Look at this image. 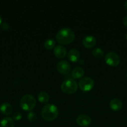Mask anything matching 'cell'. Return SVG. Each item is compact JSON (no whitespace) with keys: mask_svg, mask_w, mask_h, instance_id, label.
<instances>
[{"mask_svg":"<svg viewBox=\"0 0 127 127\" xmlns=\"http://www.w3.org/2000/svg\"><path fill=\"white\" fill-rule=\"evenodd\" d=\"M36 101L33 95L26 94L23 95L20 100V105L23 110L31 111L36 106Z\"/></svg>","mask_w":127,"mask_h":127,"instance_id":"cell-3","label":"cell"},{"mask_svg":"<svg viewBox=\"0 0 127 127\" xmlns=\"http://www.w3.org/2000/svg\"><path fill=\"white\" fill-rule=\"evenodd\" d=\"M56 45V42L52 38H49L46 40L44 42V47L45 48H47L48 50H51L54 48V47Z\"/></svg>","mask_w":127,"mask_h":127,"instance_id":"cell-18","label":"cell"},{"mask_svg":"<svg viewBox=\"0 0 127 127\" xmlns=\"http://www.w3.org/2000/svg\"><path fill=\"white\" fill-rule=\"evenodd\" d=\"M59 115L58 108L52 104H46L42 108L41 111V116L42 119L47 122L54 120Z\"/></svg>","mask_w":127,"mask_h":127,"instance_id":"cell-2","label":"cell"},{"mask_svg":"<svg viewBox=\"0 0 127 127\" xmlns=\"http://www.w3.org/2000/svg\"><path fill=\"white\" fill-rule=\"evenodd\" d=\"M124 6H125V9H126V11H127V1L125 2Z\"/></svg>","mask_w":127,"mask_h":127,"instance_id":"cell-23","label":"cell"},{"mask_svg":"<svg viewBox=\"0 0 127 127\" xmlns=\"http://www.w3.org/2000/svg\"><path fill=\"white\" fill-rule=\"evenodd\" d=\"M27 119L29 120V121L31 122H34L37 119V115H36V113L34 112L30 111L27 114Z\"/></svg>","mask_w":127,"mask_h":127,"instance_id":"cell-19","label":"cell"},{"mask_svg":"<svg viewBox=\"0 0 127 127\" xmlns=\"http://www.w3.org/2000/svg\"><path fill=\"white\" fill-rule=\"evenodd\" d=\"M78 86L82 91H89L94 86V81L90 77H84L80 80Z\"/></svg>","mask_w":127,"mask_h":127,"instance_id":"cell-6","label":"cell"},{"mask_svg":"<svg viewBox=\"0 0 127 127\" xmlns=\"http://www.w3.org/2000/svg\"><path fill=\"white\" fill-rule=\"evenodd\" d=\"M97 43V39L93 35H86L82 39V43L86 48H92L94 47Z\"/></svg>","mask_w":127,"mask_h":127,"instance_id":"cell-9","label":"cell"},{"mask_svg":"<svg viewBox=\"0 0 127 127\" xmlns=\"http://www.w3.org/2000/svg\"><path fill=\"white\" fill-rule=\"evenodd\" d=\"M0 111L4 115H10L12 112V107L9 103L3 102L0 105Z\"/></svg>","mask_w":127,"mask_h":127,"instance_id":"cell-13","label":"cell"},{"mask_svg":"<svg viewBox=\"0 0 127 127\" xmlns=\"http://www.w3.org/2000/svg\"><path fill=\"white\" fill-rule=\"evenodd\" d=\"M84 74V70L81 67H76L72 70V76L75 79H79L83 77Z\"/></svg>","mask_w":127,"mask_h":127,"instance_id":"cell-15","label":"cell"},{"mask_svg":"<svg viewBox=\"0 0 127 127\" xmlns=\"http://www.w3.org/2000/svg\"><path fill=\"white\" fill-rule=\"evenodd\" d=\"M110 107L114 111H118L122 108V102L119 99H113L110 102Z\"/></svg>","mask_w":127,"mask_h":127,"instance_id":"cell-12","label":"cell"},{"mask_svg":"<svg viewBox=\"0 0 127 127\" xmlns=\"http://www.w3.org/2000/svg\"><path fill=\"white\" fill-rule=\"evenodd\" d=\"M77 124L79 126L82 127H88L91 124V119L88 115H85V114H81L78 115L77 118Z\"/></svg>","mask_w":127,"mask_h":127,"instance_id":"cell-8","label":"cell"},{"mask_svg":"<svg viewBox=\"0 0 127 127\" xmlns=\"http://www.w3.org/2000/svg\"><path fill=\"white\" fill-rule=\"evenodd\" d=\"M21 118H22V115H21V113L19 112H16L12 115V119L14 120H16V121L20 120Z\"/></svg>","mask_w":127,"mask_h":127,"instance_id":"cell-20","label":"cell"},{"mask_svg":"<svg viewBox=\"0 0 127 127\" xmlns=\"http://www.w3.org/2000/svg\"><path fill=\"white\" fill-rule=\"evenodd\" d=\"M1 29L4 30V31H7V30H8L9 29V24L7 23V22H3V23L1 24Z\"/></svg>","mask_w":127,"mask_h":127,"instance_id":"cell-21","label":"cell"},{"mask_svg":"<svg viewBox=\"0 0 127 127\" xmlns=\"http://www.w3.org/2000/svg\"><path fill=\"white\" fill-rule=\"evenodd\" d=\"M56 37L59 43L62 45H66L73 42L75 38V33L71 29L65 27L59 31Z\"/></svg>","mask_w":127,"mask_h":127,"instance_id":"cell-1","label":"cell"},{"mask_svg":"<svg viewBox=\"0 0 127 127\" xmlns=\"http://www.w3.org/2000/svg\"><path fill=\"white\" fill-rule=\"evenodd\" d=\"M57 69L61 74H68L71 69V66L67 61H60L57 64Z\"/></svg>","mask_w":127,"mask_h":127,"instance_id":"cell-7","label":"cell"},{"mask_svg":"<svg viewBox=\"0 0 127 127\" xmlns=\"http://www.w3.org/2000/svg\"><path fill=\"white\" fill-rule=\"evenodd\" d=\"M80 57V53L79 51L77 49H71L68 52V58L72 62H77L79 60Z\"/></svg>","mask_w":127,"mask_h":127,"instance_id":"cell-11","label":"cell"},{"mask_svg":"<svg viewBox=\"0 0 127 127\" xmlns=\"http://www.w3.org/2000/svg\"><path fill=\"white\" fill-rule=\"evenodd\" d=\"M54 53L55 56L59 58H63L67 55V50L64 46L59 45L54 49Z\"/></svg>","mask_w":127,"mask_h":127,"instance_id":"cell-10","label":"cell"},{"mask_svg":"<svg viewBox=\"0 0 127 127\" xmlns=\"http://www.w3.org/2000/svg\"><path fill=\"white\" fill-rule=\"evenodd\" d=\"M92 55L95 58H101L103 57L104 52L100 48H96L92 50Z\"/></svg>","mask_w":127,"mask_h":127,"instance_id":"cell-17","label":"cell"},{"mask_svg":"<svg viewBox=\"0 0 127 127\" xmlns=\"http://www.w3.org/2000/svg\"><path fill=\"white\" fill-rule=\"evenodd\" d=\"M126 39L127 40V34H126Z\"/></svg>","mask_w":127,"mask_h":127,"instance_id":"cell-25","label":"cell"},{"mask_svg":"<svg viewBox=\"0 0 127 127\" xmlns=\"http://www.w3.org/2000/svg\"><path fill=\"white\" fill-rule=\"evenodd\" d=\"M105 61L106 63L111 66H117L120 64V58L119 55L115 52H110L107 53L105 57Z\"/></svg>","mask_w":127,"mask_h":127,"instance_id":"cell-5","label":"cell"},{"mask_svg":"<svg viewBox=\"0 0 127 127\" xmlns=\"http://www.w3.org/2000/svg\"><path fill=\"white\" fill-rule=\"evenodd\" d=\"M126 78H127V73H126Z\"/></svg>","mask_w":127,"mask_h":127,"instance_id":"cell-26","label":"cell"},{"mask_svg":"<svg viewBox=\"0 0 127 127\" xmlns=\"http://www.w3.org/2000/svg\"><path fill=\"white\" fill-rule=\"evenodd\" d=\"M0 127H14V123L13 119L11 117H6L3 118L0 122Z\"/></svg>","mask_w":127,"mask_h":127,"instance_id":"cell-14","label":"cell"},{"mask_svg":"<svg viewBox=\"0 0 127 127\" xmlns=\"http://www.w3.org/2000/svg\"><path fill=\"white\" fill-rule=\"evenodd\" d=\"M123 24H124L125 26L127 27V14L125 16L124 19H123Z\"/></svg>","mask_w":127,"mask_h":127,"instance_id":"cell-22","label":"cell"},{"mask_svg":"<svg viewBox=\"0 0 127 127\" xmlns=\"http://www.w3.org/2000/svg\"><path fill=\"white\" fill-rule=\"evenodd\" d=\"M38 100L42 103H47L49 100V95L46 92H41L38 94Z\"/></svg>","mask_w":127,"mask_h":127,"instance_id":"cell-16","label":"cell"},{"mask_svg":"<svg viewBox=\"0 0 127 127\" xmlns=\"http://www.w3.org/2000/svg\"><path fill=\"white\" fill-rule=\"evenodd\" d=\"M1 22H2V19H1V16H0V25L1 24Z\"/></svg>","mask_w":127,"mask_h":127,"instance_id":"cell-24","label":"cell"},{"mask_svg":"<svg viewBox=\"0 0 127 127\" xmlns=\"http://www.w3.org/2000/svg\"><path fill=\"white\" fill-rule=\"evenodd\" d=\"M78 89L77 82L72 79L65 80L61 84V89L67 94H72L75 93Z\"/></svg>","mask_w":127,"mask_h":127,"instance_id":"cell-4","label":"cell"}]
</instances>
